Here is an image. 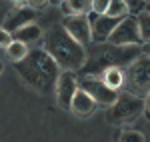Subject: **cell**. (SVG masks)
<instances>
[{"instance_id": "15", "label": "cell", "mask_w": 150, "mask_h": 142, "mask_svg": "<svg viewBox=\"0 0 150 142\" xmlns=\"http://www.w3.org/2000/svg\"><path fill=\"white\" fill-rule=\"evenodd\" d=\"M102 82L108 88L118 90L122 86V82H124V72H122V68H108V70H104L102 72Z\"/></svg>"}, {"instance_id": "24", "label": "cell", "mask_w": 150, "mask_h": 142, "mask_svg": "<svg viewBox=\"0 0 150 142\" xmlns=\"http://www.w3.org/2000/svg\"><path fill=\"white\" fill-rule=\"evenodd\" d=\"M144 10L150 12V2H144Z\"/></svg>"}, {"instance_id": "25", "label": "cell", "mask_w": 150, "mask_h": 142, "mask_svg": "<svg viewBox=\"0 0 150 142\" xmlns=\"http://www.w3.org/2000/svg\"><path fill=\"white\" fill-rule=\"evenodd\" d=\"M2 72H4V62L0 60V74H2Z\"/></svg>"}, {"instance_id": "6", "label": "cell", "mask_w": 150, "mask_h": 142, "mask_svg": "<svg viewBox=\"0 0 150 142\" xmlns=\"http://www.w3.org/2000/svg\"><path fill=\"white\" fill-rule=\"evenodd\" d=\"M110 44L114 46H140L142 38H140V30H138V22H136V16H130L122 18L118 26L114 28V32L110 34Z\"/></svg>"}, {"instance_id": "10", "label": "cell", "mask_w": 150, "mask_h": 142, "mask_svg": "<svg viewBox=\"0 0 150 142\" xmlns=\"http://www.w3.org/2000/svg\"><path fill=\"white\" fill-rule=\"evenodd\" d=\"M78 90V82H76V76L72 72H60L56 82V100L58 106L64 108V110H70V104H72V98Z\"/></svg>"}, {"instance_id": "2", "label": "cell", "mask_w": 150, "mask_h": 142, "mask_svg": "<svg viewBox=\"0 0 150 142\" xmlns=\"http://www.w3.org/2000/svg\"><path fill=\"white\" fill-rule=\"evenodd\" d=\"M44 50L50 54V58L58 64V68H64V72L84 68L86 58H88V50L82 44H78L62 28V24H54L46 32Z\"/></svg>"}, {"instance_id": "12", "label": "cell", "mask_w": 150, "mask_h": 142, "mask_svg": "<svg viewBox=\"0 0 150 142\" xmlns=\"http://www.w3.org/2000/svg\"><path fill=\"white\" fill-rule=\"evenodd\" d=\"M94 108H96V102H94L86 92H82L80 88H78L76 94H74V98H72L70 110H74V114H78V116H88V114L94 112Z\"/></svg>"}, {"instance_id": "8", "label": "cell", "mask_w": 150, "mask_h": 142, "mask_svg": "<svg viewBox=\"0 0 150 142\" xmlns=\"http://www.w3.org/2000/svg\"><path fill=\"white\" fill-rule=\"evenodd\" d=\"M34 20H36V10H32L30 6H26L24 2H16L14 8L10 10V14L4 18L2 28L12 34V32L20 30V28L28 26V24H34Z\"/></svg>"}, {"instance_id": "5", "label": "cell", "mask_w": 150, "mask_h": 142, "mask_svg": "<svg viewBox=\"0 0 150 142\" xmlns=\"http://www.w3.org/2000/svg\"><path fill=\"white\" fill-rule=\"evenodd\" d=\"M124 80L128 84V92L144 100L150 94V58L148 56L142 54L140 58L134 60L126 68Z\"/></svg>"}, {"instance_id": "3", "label": "cell", "mask_w": 150, "mask_h": 142, "mask_svg": "<svg viewBox=\"0 0 150 142\" xmlns=\"http://www.w3.org/2000/svg\"><path fill=\"white\" fill-rule=\"evenodd\" d=\"M142 56L140 46H114V44H100L92 52H88V58L84 64L86 76L96 78L98 72H104L108 68H122L130 66L136 58Z\"/></svg>"}, {"instance_id": "16", "label": "cell", "mask_w": 150, "mask_h": 142, "mask_svg": "<svg viewBox=\"0 0 150 142\" xmlns=\"http://www.w3.org/2000/svg\"><path fill=\"white\" fill-rule=\"evenodd\" d=\"M128 12H130V4H128V2H124V0H112V2L108 4L106 16L122 20V18H126V16H128Z\"/></svg>"}, {"instance_id": "20", "label": "cell", "mask_w": 150, "mask_h": 142, "mask_svg": "<svg viewBox=\"0 0 150 142\" xmlns=\"http://www.w3.org/2000/svg\"><path fill=\"white\" fill-rule=\"evenodd\" d=\"M108 0H94L92 2V14H96V16H104L106 14V10H108Z\"/></svg>"}, {"instance_id": "4", "label": "cell", "mask_w": 150, "mask_h": 142, "mask_svg": "<svg viewBox=\"0 0 150 142\" xmlns=\"http://www.w3.org/2000/svg\"><path fill=\"white\" fill-rule=\"evenodd\" d=\"M142 112H144V100L130 92H122L118 94L114 104L108 106L106 120L110 124H126V122L136 120Z\"/></svg>"}, {"instance_id": "18", "label": "cell", "mask_w": 150, "mask_h": 142, "mask_svg": "<svg viewBox=\"0 0 150 142\" xmlns=\"http://www.w3.org/2000/svg\"><path fill=\"white\" fill-rule=\"evenodd\" d=\"M6 54H8V58L16 64V62H20V60L28 54V46L22 44V42H14V40H12V44L6 48Z\"/></svg>"}, {"instance_id": "14", "label": "cell", "mask_w": 150, "mask_h": 142, "mask_svg": "<svg viewBox=\"0 0 150 142\" xmlns=\"http://www.w3.org/2000/svg\"><path fill=\"white\" fill-rule=\"evenodd\" d=\"M62 12H66L68 16H86L92 10V2L90 0H68L62 2Z\"/></svg>"}, {"instance_id": "7", "label": "cell", "mask_w": 150, "mask_h": 142, "mask_svg": "<svg viewBox=\"0 0 150 142\" xmlns=\"http://www.w3.org/2000/svg\"><path fill=\"white\" fill-rule=\"evenodd\" d=\"M78 88H80L82 92H86L96 104H102V106H112L116 102V98H118L116 90L108 88L102 80L92 78V76H84L80 80V84H78Z\"/></svg>"}, {"instance_id": "19", "label": "cell", "mask_w": 150, "mask_h": 142, "mask_svg": "<svg viewBox=\"0 0 150 142\" xmlns=\"http://www.w3.org/2000/svg\"><path fill=\"white\" fill-rule=\"evenodd\" d=\"M120 142H146L144 134L138 130H126L120 134Z\"/></svg>"}, {"instance_id": "17", "label": "cell", "mask_w": 150, "mask_h": 142, "mask_svg": "<svg viewBox=\"0 0 150 142\" xmlns=\"http://www.w3.org/2000/svg\"><path fill=\"white\" fill-rule=\"evenodd\" d=\"M136 22H138V30H140V38L144 42H150V12L142 10L136 16Z\"/></svg>"}, {"instance_id": "9", "label": "cell", "mask_w": 150, "mask_h": 142, "mask_svg": "<svg viewBox=\"0 0 150 142\" xmlns=\"http://www.w3.org/2000/svg\"><path fill=\"white\" fill-rule=\"evenodd\" d=\"M60 24L84 48L92 42V32H90V24H88V18L86 16H64V20Z\"/></svg>"}, {"instance_id": "22", "label": "cell", "mask_w": 150, "mask_h": 142, "mask_svg": "<svg viewBox=\"0 0 150 142\" xmlns=\"http://www.w3.org/2000/svg\"><path fill=\"white\" fill-rule=\"evenodd\" d=\"M144 112L148 114V118H150V94L144 98Z\"/></svg>"}, {"instance_id": "21", "label": "cell", "mask_w": 150, "mask_h": 142, "mask_svg": "<svg viewBox=\"0 0 150 142\" xmlns=\"http://www.w3.org/2000/svg\"><path fill=\"white\" fill-rule=\"evenodd\" d=\"M12 44V34L6 32L4 28H0V48H8Z\"/></svg>"}, {"instance_id": "1", "label": "cell", "mask_w": 150, "mask_h": 142, "mask_svg": "<svg viewBox=\"0 0 150 142\" xmlns=\"http://www.w3.org/2000/svg\"><path fill=\"white\" fill-rule=\"evenodd\" d=\"M14 66H16V72L20 74V78L30 88H34L42 94L56 90L60 68H58L56 62L50 58V54L44 48L28 50V54L20 62H16Z\"/></svg>"}, {"instance_id": "11", "label": "cell", "mask_w": 150, "mask_h": 142, "mask_svg": "<svg viewBox=\"0 0 150 142\" xmlns=\"http://www.w3.org/2000/svg\"><path fill=\"white\" fill-rule=\"evenodd\" d=\"M86 18H88V24H90V32H92V40L94 42H104V40H108L110 34L114 32V28L118 26V18H110V16H96V14H86Z\"/></svg>"}, {"instance_id": "13", "label": "cell", "mask_w": 150, "mask_h": 142, "mask_svg": "<svg viewBox=\"0 0 150 142\" xmlns=\"http://www.w3.org/2000/svg\"><path fill=\"white\" fill-rule=\"evenodd\" d=\"M40 36H42V28L38 24H28V26H24L20 30L12 32V40L22 42V44H30V42H36Z\"/></svg>"}, {"instance_id": "23", "label": "cell", "mask_w": 150, "mask_h": 142, "mask_svg": "<svg viewBox=\"0 0 150 142\" xmlns=\"http://www.w3.org/2000/svg\"><path fill=\"white\" fill-rule=\"evenodd\" d=\"M142 54L150 58V42H146V44H144V48H142Z\"/></svg>"}]
</instances>
